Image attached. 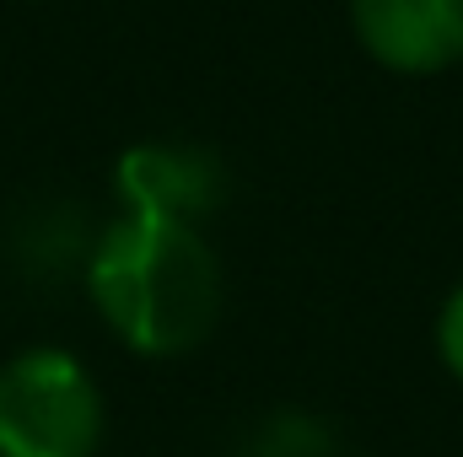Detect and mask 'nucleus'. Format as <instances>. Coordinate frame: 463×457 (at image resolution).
<instances>
[{
  "instance_id": "nucleus-1",
  "label": "nucleus",
  "mask_w": 463,
  "mask_h": 457,
  "mask_svg": "<svg viewBox=\"0 0 463 457\" xmlns=\"http://www.w3.org/2000/svg\"><path fill=\"white\" fill-rule=\"evenodd\" d=\"M87 291L103 323L140 355H184L222 318V264L200 227L124 216L98 237Z\"/></svg>"
},
{
  "instance_id": "nucleus-2",
  "label": "nucleus",
  "mask_w": 463,
  "mask_h": 457,
  "mask_svg": "<svg viewBox=\"0 0 463 457\" xmlns=\"http://www.w3.org/2000/svg\"><path fill=\"white\" fill-rule=\"evenodd\" d=\"M103 393L65 350H22L0 366V457H92Z\"/></svg>"
},
{
  "instance_id": "nucleus-3",
  "label": "nucleus",
  "mask_w": 463,
  "mask_h": 457,
  "mask_svg": "<svg viewBox=\"0 0 463 457\" xmlns=\"http://www.w3.org/2000/svg\"><path fill=\"white\" fill-rule=\"evenodd\" d=\"M118 200L129 205V216H151V221H184L200 227L222 200H227V173L205 145H135L124 151L114 167Z\"/></svg>"
},
{
  "instance_id": "nucleus-4",
  "label": "nucleus",
  "mask_w": 463,
  "mask_h": 457,
  "mask_svg": "<svg viewBox=\"0 0 463 457\" xmlns=\"http://www.w3.org/2000/svg\"><path fill=\"white\" fill-rule=\"evenodd\" d=\"M361 49L399 76L463 65V0H350Z\"/></svg>"
},
{
  "instance_id": "nucleus-5",
  "label": "nucleus",
  "mask_w": 463,
  "mask_h": 457,
  "mask_svg": "<svg viewBox=\"0 0 463 457\" xmlns=\"http://www.w3.org/2000/svg\"><path fill=\"white\" fill-rule=\"evenodd\" d=\"M242 457H335V442L307 415H275V420H264L253 431V442L242 447Z\"/></svg>"
},
{
  "instance_id": "nucleus-6",
  "label": "nucleus",
  "mask_w": 463,
  "mask_h": 457,
  "mask_svg": "<svg viewBox=\"0 0 463 457\" xmlns=\"http://www.w3.org/2000/svg\"><path fill=\"white\" fill-rule=\"evenodd\" d=\"M437 350H442V366L463 382V285L442 302V318H437Z\"/></svg>"
}]
</instances>
